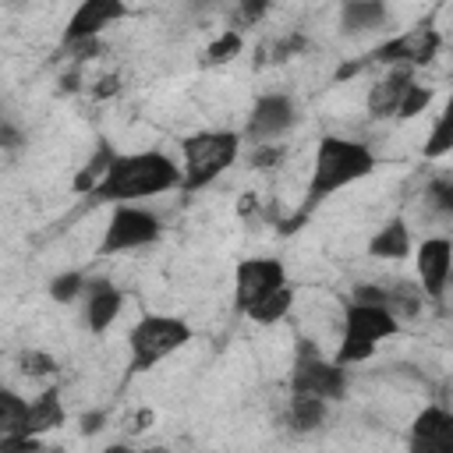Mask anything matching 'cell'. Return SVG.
I'll return each mask as SVG.
<instances>
[{
    "mask_svg": "<svg viewBox=\"0 0 453 453\" xmlns=\"http://www.w3.org/2000/svg\"><path fill=\"white\" fill-rule=\"evenodd\" d=\"M184 188V170L173 156L159 149H142V152H120L113 156L106 177L92 191L96 202L106 205H142L145 198H159Z\"/></svg>",
    "mask_w": 453,
    "mask_h": 453,
    "instance_id": "cell-1",
    "label": "cell"
},
{
    "mask_svg": "<svg viewBox=\"0 0 453 453\" xmlns=\"http://www.w3.org/2000/svg\"><path fill=\"white\" fill-rule=\"evenodd\" d=\"M375 152L343 134H322L311 156V177H308V202H322L336 191H347L350 184L372 177Z\"/></svg>",
    "mask_w": 453,
    "mask_h": 453,
    "instance_id": "cell-2",
    "label": "cell"
},
{
    "mask_svg": "<svg viewBox=\"0 0 453 453\" xmlns=\"http://www.w3.org/2000/svg\"><path fill=\"white\" fill-rule=\"evenodd\" d=\"M244 134L241 131H223V127H205L195 131L180 142V170H184V191H202L216 177H223L237 159H241Z\"/></svg>",
    "mask_w": 453,
    "mask_h": 453,
    "instance_id": "cell-3",
    "label": "cell"
},
{
    "mask_svg": "<svg viewBox=\"0 0 453 453\" xmlns=\"http://www.w3.org/2000/svg\"><path fill=\"white\" fill-rule=\"evenodd\" d=\"M400 319L386 308V304H361V301H347L340 311V343H336V361L347 365H361L368 361L389 336L400 333Z\"/></svg>",
    "mask_w": 453,
    "mask_h": 453,
    "instance_id": "cell-4",
    "label": "cell"
},
{
    "mask_svg": "<svg viewBox=\"0 0 453 453\" xmlns=\"http://www.w3.org/2000/svg\"><path fill=\"white\" fill-rule=\"evenodd\" d=\"M191 326L180 319V315H159V311H149L142 315L131 333H127V368L138 375V372H149L156 368L159 361H166L170 354H177L180 347L191 343Z\"/></svg>",
    "mask_w": 453,
    "mask_h": 453,
    "instance_id": "cell-5",
    "label": "cell"
},
{
    "mask_svg": "<svg viewBox=\"0 0 453 453\" xmlns=\"http://www.w3.org/2000/svg\"><path fill=\"white\" fill-rule=\"evenodd\" d=\"M290 393L301 396H319L326 403H336L347 396V368L333 357H322L315 343L301 340L297 343V357L290 368Z\"/></svg>",
    "mask_w": 453,
    "mask_h": 453,
    "instance_id": "cell-6",
    "label": "cell"
},
{
    "mask_svg": "<svg viewBox=\"0 0 453 453\" xmlns=\"http://www.w3.org/2000/svg\"><path fill=\"white\" fill-rule=\"evenodd\" d=\"M163 237V223L149 205H113L99 237V255H120L149 248Z\"/></svg>",
    "mask_w": 453,
    "mask_h": 453,
    "instance_id": "cell-7",
    "label": "cell"
},
{
    "mask_svg": "<svg viewBox=\"0 0 453 453\" xmlns=\"http://www.w3.org/2000/svg\"><path fill=\"white\" fill-rule=\"evenodd\" d=\"M287 283H290V276H287L283 258H273V255L241 258L237 269H234V308L248 315L258 301L283 290Z\"/></svg>",
    "mask_w": 453,
    "mask_h": 453,
    "instance_id": "cell-8",
    "label": "cell"
},
{
    "mask_svg": "<svg viewBox=\"0 0 453 453\" xmlns=\"http://www.w3.org/2000/svg\"><path fill=\"white\" fill-rule=\"evenodd\" d=\"M442 50V35L432 25H414L396 32L393 39H386L382 46H375L372 60L386 64V67H403V71H418L425 64H432Z\"/></svg>",
    "mask_w": 453,
    "mask_h": 453,
    "instance_id": "cell-9",
    "label": "cell"
},
{
    "mask_svg": "<svg viewBox=\"0 0 453 453\" xmlns=\"http://www.w3.org/2000/svg\"><path fill=\"white\" fill-rule=\"evenodd\" d=\"M297 124V103L290 92H265L255 99L248 120H244V142L251 145H273Z\"/></svg>",
    "mask_w": 453,
    "mask_h": 453,
    "instance_id": "cell-10",
    "label": "cell"
},
{
    "mask_svg": "<svg viewBox=\"0 0 453 453\" xmlns=\"http://www.w3.org/2000/svg\"><path fill=\"white\" fill-rule=\"evenodd\" d=\"M418 287L428 301H442L453 280V241L449 237H425L414 248Z\"/></svg>",
    "mask_w": 453,
    "mask_h": 453,
    "instance_id": "cell-11",
    "label": "cell"
},
{
    "mask_svg": "<svg viewBox=\"0 0 453 453\" xmlns=\"http://www.w3.org/2000/svg\"><path fill=\"white\" fill-rule=\"evenodd\" d=\"M120 18H127V4L124 0H85L71 11L64 32H60V46H78L88 39H99L110 25H117Z\"/></svg>",
    "mask_w": 453,
    "mask_h": 453,
    "instance_id": "cell-12",
    "label": "cell"
},
{
    "mask_svg": "<svg viewBox=\"0 0 453 453\" xmlns=\"http://www.w3.org/2000/svg\"><path fill=\"white\" fill-rule=\"evenodd\" d=\"M407 453H453V411L442 403L421 407L407 432Z\"/></svg>",
    "mask_w": 453,
    "mask_h": 453,
    "instance_id": "cell-13",
    "label": "cell"
},
{
    "mask_svg": "<svg viewBox=\"0 0 453 453\" xmlns=\"http://www.w3.org/2000/svg\"><path fill=\"white\" fill-rule=\"evenodd\" d=\"M81 297H85L81 319H85L88 333H96V336L106 333L120 319V311H124V290L117 283H110V280H88Z\"/></svg>",
    "mask_w": 453,
    "mask_h": 453,
    "instance_id": "cell-14",
    "label": "cell"
},
{
    "mask_svg": "<svg viewBox=\"0 0 453 453\" xmlns=\"http://www.w3.org/2000/svg\"><path fill=\"white\" fill-rule=\"evenodd\" d=\"M418 78H414V71H403V67H389L372 88H368V113L372 117H379V120H396V113H400V103H403V96H407V88L414 85Z\"/></svg>",
    "mask_w": 453,
    "mask_h": 453,
    "instance_id": "cell-15",
    "label": "cell"
},
{
    "mask_svg": "<svg viewBox=\"0 0 453 453\" xmlns=\"http://www.w3.org/2000/svg\"><path fill=\"white\" fill-rule=\"evenodd\" d=\"M414 251L411 226L403 219H386L372 237H368V255L379 262H403Z\"/></svg>",
    "mask_w": 453,
    "mask_h": 453,
    "instance_id": "cell-16",
    "label": "cell"
},
{
    "mask_svg": "<svg viewBox=\"0 0 453 453\" xmlns=\"http://www.w3.org/2000/svg\"><path fill=\"white\" fill-rule=\"evenodd\" d=\"M67 421V411L60 403V393L57 389H42L39 396L28 400V418H25V432L21 435H32V439H42L46 432L60 428Z\"/></svg>",
    "mask_w": 453,
    "mask_h": 453,
    "instance_id": "cell-17",
    "label": "cell"
},
{
    "mask_svg": "<svg viewBox=\"0 0 453 453\" xmlns=\"http://www.w3.org/2000/svg\"><path fill=\"white\" fill-rule=\"evenodd\" d=\"M389 21V7L382 0H347L340 7V25L347 35H365V32H379Z\"/></svg>",
    "mask_w": 453,
    "mask_h": 453,
    "instance_id": "cell-18",
    "label": "cell"
},
{
    "mask_svg": "<svg viewBox=\"0 0 453 453\" xmlns=\"http://www.w3.org/2000/svg\"><path fill=\"white\" fill-rule=\"evenodd\" d=\"M326 414H329V403L319 400V396L290 393V400H287V425H290V432H297V435L315 432V428L326 421Z\"/></svg>",
    "mask_w": 453,
    "mask_h": 453,
    "instance_id": "cell-19",
    "label": "cell"
},
{
    "mask_svg": "<svg viewBox=\"0 0 453 453\" xmlns=\"http://www.w3.org/2000/svg\"><path fill=\"white\" fill-rule=\"evenodd\" d=\"M425 159H442L453 152V96L442 103V110L435 113L428 134H425V145H421Z\"/></svg>",
    "mask_w": 453,
    "mask_h": 453,
    "instance_id": "cell-20",
    "label": "cell"
},
{
    "mask_svg": "<svg viewBox=\"0 0 453 453\" xmlns=\"http://www.w3.org/2000/svg\"><path fill=\"white\" fill-rule=\"evenodd\" d=\"M290 308H294V287L287 283L283 290H276V294H269L265 301H258V304L248 311V319H251L255 326H276V322L287 319Z\"/></svg>",
    "mask_w": 453,
    "mask_h": 453,
    "instance_id": "cell-21",
    "label": "cell"
},
{
    "mask_svg": "<svg viewBox=\"0 0 453 453\" xmlns=\"http://www.w3.org/2000/svg\"><path fill=\"white\" fill-rule=\"evenodd\" d=\"M28 418V400L18 396L14 389L0 393V435H21Z\"/></svg>",
    "mask_w": 453,
    "mask_h": 453,
    "instance_id": "cell-22",
    "label": "cell"
},
{
    "mask_svg": "<svg viewBox=\"0 0 453 453\" xmlns=\"http://www.w3.org/2000/svg\"><path fill=\"white\" fill-rule=\"evenodd\" d=\"M241 46H244L241 32H237V28H226V32H219V35H216V39L205 46V64H209V67L230 64V60L241 53Z\"/></svg>",
    "mask_w": 453,
    "mask_h": 453,
    "instance_id": "cell-23",
    "label": "cell"
},
{
    "mask_svg": "<svg viewBox=\"0 0 453 453\" xmlns=\"http://www.w3.org/2000/svg\"><path fill=\"white\" fill-rule=\"evenodd\" d=\"M85 287H88L85 273L67 269V273H57V276L50 280V297H53L57 304H71V301H78V297L85 294Z\"/></svg>",
    "mask_w": 453,
    "mask_h": 453,
    "instance_id": "cell-24",
    "label": "cell"
},
{
    "mask_svg": "<svg viewBox=\"0 0 453 453\" xmlns=\"http://www.w3.org/2000/svg\"><path fill=\"white\" fill-rule=\"evenodd\" d=\"M18 368H21V375H28V379H46V375L57 372V361H53V354H46V350H39V347H25V350L18 354Z\"/></svg>",
    "mask_w": 453,
    "mask_h": 453,
    "instance_id": "cell-25",
    "label": "cell"
},
{
    "mask_svg": "<svg viewBox=\"0 0 453 453\" xmlns=\"http://www.w3.org/2000/svg\"><path fill=\"white\" fill-rule=\"evenodd\" d=\"M432 88L428 85H421V81H414L411 88H407V96H403V103H400V113H396V120H414L418 113H425L428 110V103H432Z\"/></svg>",
    "mask_w": 453,
    "mask_h": 453,
    "instance_id": "cell-26",
    "label": "cell"
},
{
    "mask_svg": "<svg viewBox=\"0 0 453 453\" xmlns=\"http://www.w3.org/2000/svg\"><path fill=\"white\" fill-rule=\"evenodd\" d=\"M428 205H432L439 216H453V177L435 180V184L428 188Z\"/></svg>",
    "mask_w": 453,
    "mask_h": 453,
    "instance_id": "cell-27",
    "label": "cell"
},
{
    "mask_svg": "<svg viewBox=\"0 0 453 453\" xmlns=\"http://www.w3.org/2000/svg\"><path fill=\"white\" fill-rule=\"evenodd\" d=\"M39 439L32 435H0V453H35Z\"/></svg>",
    "mask_w": 453,
    "mask_h": 453,
    "instance_id": "cell-28",
    "label": "cell"
},
{
    "mask_svg": "<svg viewBox=\"0 0 453 453\" xmlns=\"http://www.w3.org/2000/svg\"><path fill=\"white\" fill-rule=\"evenodd\" d=\"M241 14H244V21H258V18L265 14V4H244Z\"/></svg>",
    "mask_w": 453,
    "mask_h": 453,
    "instance_id": "cell-29",
    "label": "cell"
},
{
    "mask_svg": "<svg viewBox=\"0 0 453 453\" xmlns=\"http://www.w3.org/2000/svg\"><path fill=\"white\" fill-rule=\"evenodd\" d=\"M99 421H103V414H88V418H81V432H99Z\"/></svg>",
    "mask_w": 453,
    "mask_h": 453,
    "instance_id": "cell-30",
    "label": "cell"
},
{
    "mask_svg": "<svg viewBox=\"0 0 453 453\" xmlns=\"http://www.w3.org/2000/svg\"><path fill=\"white\" fill-rule=\"evenodd\" d=\"M103 453H156V449H131V446H124V442H113V446H106Z\"/></svg>",
    "mask_w": 453,
    "mask_h": 453,
    "instance_id": "cell-31",
    "label": "cell"
},
{
    "mask_svg": "<svg viewBox=\"0 0 453 453\" xmlns=\"http://www.w3.org/2000/svg\"><path fill=\"white\" fill-rule=\"evenodd\" d=\"M14 145H18V134L11 124H4V149H14Z\"/></svg>",
    "mask_w": 453,
    "mask_h": 453,
    "instance_id": "cell-32",
    "label": "cell"
}]
</instances>
